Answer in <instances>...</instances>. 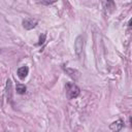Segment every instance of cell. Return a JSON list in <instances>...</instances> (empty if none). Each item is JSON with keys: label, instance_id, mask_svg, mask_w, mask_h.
I'll list each match as a JSON object with an SVG mask.
<instances>
[{"label": "cell", "instance_id": "cell-9", "mask_svg": "<svg viewBox=\"0 0 132 132\" xmlns=\"http://www.w3.org/2000/svg\"><path fill=\"white\" fill-rule=\"evenodd\" d=\"M57 0H39V2H41L42 4H44V5H51V4H53V3H55Z\"/></svg>", "mask_w": 132, "mask_h": 132}, {"label": "cell", "instance_id": "cell-8", "mask_svg": "<svg viewBox=\"0 0 132 132\" xmlns=\"http://www.w3.org/2000/svg\"><path fill=\"white\" fill-rule=\"evenodd\" d=\"M6 96L7 100H11V80L7 79L6 81Z\"/></svg>", "mask_w": 132, "mask_h": 132}, {"label": "cell", "instance_id": "cell-10", "mask_svg": "<svg viewBox=\"0 0 132 132\" xmlns=\"http://www.w3.org/2000/svg\"><path fill=\"white\" fill-rule=\"evenodd\" d=\"M44 40H45V34H42V35H40V37H39V42H38V44H39V45L43 44V43H44Z\"/></svg>", "mask_w": 132, "mask_h": 132}, {"label": "cell", "instance_id": "cell-3", "mask_svg": "<svg viewBox=\"0 0 132 132\" xmlns=\"http://www.w3.org/2000/svg\"><path fill=\"white\" fill-rule=\"evenodd\" d=\"M82 47H84V37L81 35L77 36L75 41H74V51L76 53V55H80V53L82 52Z\"/></svg>", "mask_w": 132, "mask_h": 132}, {"label": "cell", "instance_id": "cell-5", "mask_svg": "<svg viewBox=\"0 0 132 132\" xmlns=\"http://www.w3.org/2000/svg\"><path fill=\"white\" fill-rule=\"evenodd\" d=\"M123 127H124V122L122 120H118V121L110 124L109 129L112 131H121L123 129Z\"/></svg>", "mask_w": 132, "mask_h": 132}, {"label": "cell", "instance_id": "cell-6", "mask_svg": "<svg viewBox=\"0 0 132 132\" xmlns=\"http://www.w3.org/2000/svg\"><path fill=\"white\" fill-rule=\"evenodd\" d=\"M28 73H29V68H28L27 66H22V67H20V68L18 69V71H16V74H18V76H19L21 79H25V78L27 77Z\"/></svg>", "mask_w": 132, "mask_h": 132}, {"label": "cell", "instance_id": "cell-7", "mask_svg": "<svg viewBox=\"0 0 132 132\" xmlns=\"http://www.w3.org/2000/svg\"><path fill=\"white\" fill-rule=\"evenodd\" d=\"M26 91H27V88H26V86H25V85L16 84V86H15V92H16V94L23 95V94H25V93H26Z\"/></svg>", "mask_w": 132, "mask_h": 132}, {"label": "cell", "instance_id": "cell-4", "mask_svg": "<svg viewBox=\"0 0 132 132\" xmlns=\"http://www.w3.org/2000/svg\"><path fill=\"white\" fill-rule=\"evenodd\" d=\"M37 25V21L36 20H32V19H26L23 21V27L26 30H31L33 28H35Z\"/></svg>", "mask_w": 132, "mask_h": 132}, {"label": "cell", "instance_id": "cell-1", "mask_svg": "<svg viewBox=\"0 0 132 132\" xmlns=\"http://www.w3.org/2000/svg\"><path fill=\"white\" fill-rule=\"evenodd\" d=\"M65 93L68 99H74L79 96L80 89L73 82H66L65 85Z\"/></svg>", "mask_w": 132, "mask_h": 132}, {"label": "cell", "instance_id": "cell-2", "mask_svg": "<svg viewBox=\"0 0 132 132\" xmlns=\"http://www.w3.org/2000/svg\"><path fill=\"white\" fill-rule=\"evenodd\" d=\"M102 6L107 14L111 13L116 8V4L113 0H102Z\"/></svg>", "mask_w": 132, "mask_h": 132}]
</instances>
